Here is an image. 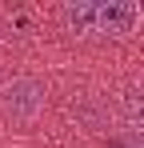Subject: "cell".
I'll return each mask as SVG.
<instances>
[{"mask_svg":"<svg viewBox=\"0 0 144 148\" xmlns=\"http://www.w3.org/2000/svg\"><path fill=\"white\" fill-rule=\"evenodd\" d=\"M0 108L12 120H36L44 108V84H36L32 76H16L12 84L0 88Z\"/></svg>","mask_w":144,"mask_h":148,"instance_id":"cell-1","label":"cell"},{"mask_svg":"<svg viewBox=\"0 0 144 148\" xmlns=\"http://www.w3.org/2000/svg\"><path fill=\"white\" fill-rule=\"evenodd\" d=\"M128 148H144V136H132V140H128Z\"/></svg>","mask_w":144,"mask_h":148,"instance_id":"cell-5","label":"cell"},{"mask_svg":"<svg viewBox=\"0 0 144 148\" xmlns=\"http://www.w3.org/2000/svg\"><path fill=\"white\" fill-rule=\"evenodd\" d=\"M136 24H140V4H132V0L96 4V36H128Z\"/></svg>","mask_w":144,"mask_h":148,"instance_id":"cell-2","label":"cell"},{"mask_svg":"<svg viewBox=\"0 0 144 148\" xmlns=\"http://www.w3.org/2000/svg\"><path fill=\"white\" fill-rule=\"evenodd\" d=\"M64 24L72 36H96V4L92 0H76L64 8Z\"/></svg>","mask_w":144,"mask_h":148,"instance_id":"cell-3","label":"cell"},{"mask_svg":"<svg viewBox=\"0 0 144 148\" xmlns=\"http://www.w3.org/2000/svg\"><path fill=\"white\" fill-rule=\"evenodd\" d=\"M124 116H128V124L144 128V92H128L124 96Z\"/></svg>","mask_w":144,"mask_h":148,"instance_id":"cell-4","label":"cell"}]
</instances>
